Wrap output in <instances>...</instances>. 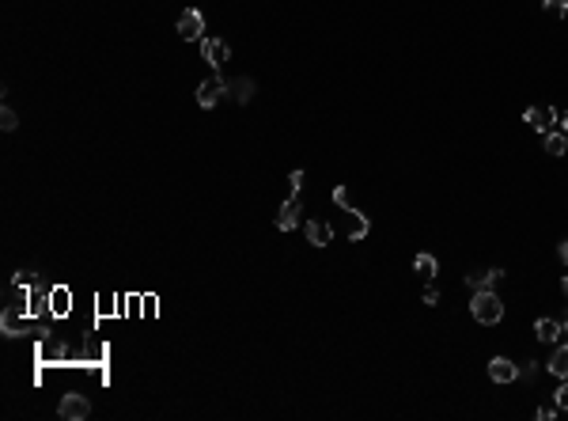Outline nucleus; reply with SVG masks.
Instances as JSON below:
<instances>
[{"mask_svg":"<svg viewBox=\"0 0 568 421\" xmlns=\"http://www.w3.org/2000/svg\"><path fill=\"white\" fill-rule=\"evenodd\" d=\"M470 315H474L478 322H485V327H496V322L504 319V300L496 296L493 289L474 292V300H470Z\"/></svg>","mask_w":568,"mask_h":421,"instance_id":"f257e3e1","label":"nucleus"},{"mask_svg":"<svg viewBox=\"0 0 568 421\" xmlns=\"http://www.w3.org/2000/svg\"><path fill=\"white\" fill-rule=\"evenodd\" d=\"M227 88H231V80H224V76H209V80H201V88H197V107L212 110L227 95Z\"/></svg>","mask_w":568,"mask_h":421,"instance_id":"f03ea898","label":"nucleus"},{"mask_svg":"<svg viewBox=\"0 0 568 421\" xmlns=\"http://www.w3.org/2000/svg\"><path fill=\"white\" fill-rule=\"evenodd\" d=\"M0 331H4V338H19V334L27 331L23 304H8V307H4V315H0Z\"/></svg>","mask_w":568,"mask_h":421,"instance_id":"7ed1b4c3","label":"nucleus"},{"mask_svg":"<svg viewBox=\"0 0 568 421\" xmlns=\"http://www.w3.org/2000/svg\"><path fill=\"white\" fill-rule=\"evenodd\" d=\"M88 413H91V403L83 395H76V391L57 403V418H65V421H83Z\"/></svg>","mask_w":568,"mask_h":421,"instance_id":"20e7f679","label":"nucleus"},{"mask_svg":"<svg viewBox=\"0 0 568 421\" xmlns=\"http://www.w3.org/2000/svg\"><path fill=\"white\" fill-rule=\"evenodd\" d=\"M179 34L186 42H201L205 38V16H201V12H197V8L182 12V16H179Z\"/></svg>","mask_w":568,"mask_h":421,"instance_id":"39448f33","label":"nucleus"},{"mask_svg":"<svg viewBox=\"0 0 568 421\" xmlns=\"http://www.w3.org/2000/svg\"><path fill=\"white\" fill-rule=\"evenodd\" d=\"M523 118H527V125L538 129V133H553V125H557V110L553 107H530Z\"/></svg>","mask_w":568,"mask_h":421,"instance_id":"423d86ee","label":"nucleus"},{"mask_svg":"<svg viewBox=\"0 0 568 421\" xmlns=\"http://www.w3.org/2000/svg\"><path fill=\"white\" fill-rule=\"evenodd\" d=\"M500 281H504V270H474V273H466V285H470L474 292L496 289Z\"/></svg>","mask_w":568,"mask_h":421,"instance_id":"0eeeda50","label":"nucleus"},{"mask_svg":"<svg viewBox=\"0 0 568 421\" xmlns=\"http://www.w3.org/2000/svg\"><path fill=\"white\" fill-rule=\"evenodd\" d=\"M300 213H303V205H300V198L292 194V198L281 205V213H276V228H281V231H292L296 224H300Z\"/></svg>","mask_w":568,"mask_h":421,"instance_id":"6e6552de","label":"nucleus"},{"mask_svg":"<svg viewBox=\"0 0 568 421\" xmlns=\"http://www.w3.org/2000/svg\"><path fill=\"white\" fill-rule=\"evenodd\" d=\"M489 376H493V383H511V380H519V368L508 357H493L489 361Z\"/></svg>","mask_w":568,"mask_h":421,"instance_id":"1a4fd4ad","label":"nucleus"},{"mask_svg":"<svg viewBox=\"0 0 568 421\" xmlns=\"http://www.w3.org/2000/svg\"><path fill=\"white\" fill-rule=\"evenodd\" d=\"M201 58L209 61L212 68H220L227 61V42L224 38H201Z\"/></svg>","mask_w":568,"mask_h":421,"instance_id":"9d476101","label":"nucleus"},{"mask_svg":"<svg viewBox=\"0 0 568 421\" xmlns=\"http://www.w3.org/2000/svg\"><path fill=\"white\" fill-rule=\"evenodd\" d=\"M303 231H307V243H311V247H326V243L333 240V228H330L326 220H307V228H303Z\"/></svg>","mask_w":568,"mask_h":421,"instance_id":"9b49d317","label":"nucleus"},{"mask_svg":"<svg viewBox=\"0 0 568 421\" xmlns=\"http://www.w3.org/2000/svg\"><path fill=\"white\" fill-rule=\"evenodd\" d=\"M227 95H231L235 103H243V107H246V103L254 99V80H250V76H239V80H231Z\"/></svg>","mask_w":568,"mask_h":421,"instance_id":"f8f14e48","label":"nucleus"},{"mask_svg":"<svg viewBox=\"0 0 568 421\" xmlns=\"http://www.w3.org/2000/svg\"><path fill=\"white\" fill-rule=\"evenodd\" d=\"M534 334H538V342H550V346H553V342L565 334V327H560L557 319H538L534 322Z\"/></svg>","mask_w":568,"mask_h":421,"instance_id":"ddd939ff","label":"nucleus"},{"mask_svg":"<svg viewBox=\"0 0 568 421\" xmlns=\"http://www.w3.org/2000/svg\"><path fill=\"white\" fill-rule=\"evenodd\" d=\"M367 231H372V220H367V216L360 213V209H357V213H349V240H352V243H360V240L367 235Z\"/></svg>","mask_w":568,"mask_h":421,"instance_id":"4468645a","label":"nucleus"},{"mask_svg":"<svg viewBox=\"0 0 568 421\" xmlns=\"http://www.w3.org/2000/svg\"><path fill=\"white\" fill-rule=\"evenodd\" d=\"M413 270L421 273V277H436V270H439V262H436V255H428V251H421V255L413 258Z\"/></svg>","mask_w":568,"mask_h":421,"instance_id":"2eb2a0df","label":"nucleus"},{"mask_svg":"<svg viewBox=\"0 0 568 421\" xmlns=\"http://www.w3.org/2000/svg\"><path fill=\"white\" fill-rule=\"evenodd\" d=\"M550 372L557 376V380H568V346L553 349V357H550Z\"/></svg>","mask_w":568,"mask_h":421,"instance_id":"dca6fc26","label":"nucleus"},{"mask_svg":"<svg viewBox=\"0 0 568 421\" xmlns=\"http://www.w3.org/2000/svg\"><path fill=\"white\" fill-rule=\"evenodd\" d=\"M545 152H550V156H565L568 152V133L565 129H553V133H545Z\"/></svg>","mask_w":568,"mask_h":421,"instance_id":"f3484780","label":"nucleus"},{"mask_svg":"<svg viewBox=\"0 0 568 421\" xmlns=\"http://www.w3.org/2000/svg\"><path fill=\"white\" fill-rule=\"evenodd\" d=\"M333 205L345 209V213H357V201H352V194L345 186H333Z\"/></svg>","mask_w":568,"mask_h":421,"instance_id":"a211bd4d","label":"nucleus"},{"mask_svg":"<svg viewBox=\"0 0 568 421\" xmlns=\"http://www.w3.org/2000/svg\"><path fill=\"white\" fill-rule=\"evenodd\" d=\"M49 304H53V311H57V315H65V311H68V292H65V289H57L53 296H49Z\"/></svg>","mask_w":568,"mask_h":421,"instance_id":"6ab92c4d","label":"nucleus"},{"mask_svg":"<svg viewBox=\"0 0 568 421\" xmlns=\"http://www.w3.org/2000/svg\"><path fill=\"white\" fill-rule=\"evenodd\" d=\"M0 125H4V133H12V129L19 125V118H16V110H12V107L0 110Z\"/></svg>","mask_w":568,"mask_h":421,"instance_id":"aec40b11","label":"nucleus"},{"mask_svg":"<svg viewBox=\"0 0 568 421\" xmlns=\"http://www.w3.org/2000/svg\"><path fill=\"white\" fill-rule=\"evenodd\" d=\"M545 12H553V16H568V0H545Z\"/></svg>","mask_w":568,"mask_h":421,"instance_id":"412c9836","label":"nucleus"},{"mask_svg":"<svg viewBox=\"0 0 568 421\" xmlns=\"http://www.w3.org/2000/svg\"><path fill=\"white\" fill-rule=\"evenodd\" d=\"M557 418V403H545V406H538V421H553Z\"/></svg>","mask_w":568,"mask_h":421,"instance_id":"4be33fe9","label":"nucleus"},{"mask_svg":"<svg viewBox=\"0 0 568 421\" xmlns=\"http://www.w3.org/2000/svg\"><path fill=\"white\" fill-rule=\"evenodd\" d=\"M553 403H557V410H568V383H565V387H557V395H553Z\"/></svg>","mask_w":568,"mask_h":421,"instance_id":"5701e85b","label":"nucleus"},{"mask_svg":"<svg viewBox=\"0 0 568 421\" xmlns=\"http://www.w3.org/2000/svg\"><path fill=\"white\" fill-rule=\"evenodd\" d=\"M288 186H292V194H300V186H303V171H300V167L288 175Z\"/></svg>","mask_w":568,"mask_h":421,"instance_id":"b1692460","label":"nucleus"},{"mask_svg":"<svg viewBox=\"0 0 568 421\" xmlns=\"http://www.w3.org/2000/svg\"><path fill=\"white\" fill-rule=\"evenodd\" d=\"M424 304H428V307H436V304H439V292H436V285H428V289H424Z\"/></svg>","mask_w":568,"mask_h":421,"instance_id":"393cba45","label":"nucleus"},{"mask_svg":"<svg viewBox=\"0 0 568 421\" xmlns=\"http://www.w3.org/2000/svg\"><path fill=\"white\" fill-rule=\"evenodd\" d=\"M557 255H560V258H565V262H568V240H565V243H560V247H557Z\"/></svg>","mask_w":568,"mask_h":421,"instance_id":"a878e982","label":"nucleus"},{"mask_svg":"<svg viewBox=\"0 0 568 421\" xmlns=\"http://www.w3.org/2000/svg\"><path fill=\"white\" fill-rule=\"evenodd\" d=\"M560 292H565V296H568V273H565V281H560Z\"/></svg>","mask_w":568,"mask_h":421,"instance_id":"bb28decb","label":"nucleus"},{"mask_svg":"<svg viewBox=\"0 0 568 421\" xmlns=\"http://www.w3.org/2000/svg\"><path fill=\"white\" fill-rule=\"evenodd\" d=\"M560 129H565V133H568V114H565V118H560Z\"/></svg>","mask_w":568,"mask_h":421,"instance_id":"cd10ccee","label":"nucleus"},{"mask_svg":"<svg viewBox=\"0 0 568 421\" xmlns=\"http://www.w3.org/2000/svg\"><path fill=\"white\" fill-rule=\"evenodd\" d=\"M560 327H565V334H568V319H565V322H560Z\"/></svg>","mask_w":568,"mask_h":421,"instance_id":"c85d7f7f","label":"nucleus"}]
</instances>
